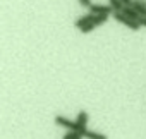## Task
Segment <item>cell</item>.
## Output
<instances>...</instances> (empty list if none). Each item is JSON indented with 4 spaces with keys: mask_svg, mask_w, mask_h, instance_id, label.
Wrapping results in <instances>:
<instances>
[{
    "mask_svg": "<svg viewBox=\"0 0 146 139\" xmlns=\"http://www.w3.org/2000/svg\"><path fill=\"white\" fill-rule=\"evenodd\" d=\"M113 19H115V21H119L120 24L127 26V28H129V29H132V31H137V29L141 28V24H139L137 21H134V19L127 17V16H125V14H122V12H115V14H113Z\"/></svg>",
    "mask_w": 146,
    "mask_h": 139,
    "instance_id": "cell-1",
    "label": "cell"
},
{
    "mask_svg": "<svg viewBox=\"0 0 146 139\" xmlns=\"http://www.w3.org/2000/svg\"><path fill=\"white\" fill-rule=\"evenodd\" d=\"M55 124L60 125V127H64V129H67V130H78L76 120H70V118H67L64 115H55Z\"/></svg>",
    "mask_w": 146,
    "mask_h": 139,
    "instance_id": "cell-2",
    "label": "cell"
},
{
    "mask_svg": "<svg viewBox=\"0 0 146 139\" xmlns=\"http://www.w3.org/2000/svg\"><path fill=\"white\" fill-rule=\"evenodd\" d=\"M88 118H90V117H88V112H86V110H81V112L78 113V118H76L78 130H76V132H79V134H83V136L86 134V130H88V129H86V125H88Z\"/></svg>",
    "mask_w": 146,
    "mask_h": 139,
    "instance_id": "cell-3",
    "label": "cell"
},
{
    "mask_svg": "<svg viewBox=\"0 0 146 139\" xmlns=\"http://www.w3.org/2000/svg\"><path fill=\"white\" fill-rule=\"evenodd\" d=\"M90 12L91 14H107V16H113V9L110 5H102V4H93L90 7Z\"/></svg>",
    "mask_w": 146,
    "mask_h": 139,
    "instance_id": "cell-4",
    "label": "cell"
},
{
    "mask_svg": "<svg viewBox=\"0 0 146 139\" xmlns=\"http://www.w3.org/2000/svg\"><path fill=\"white\" fill-rule=\"evenodd\" d=\"M90 23H93V14H91V12H88V14L78 17V19L74 21V26H76L78 29H81L83 26H86V24H90Z\"/></svg>",
    "mask_w": 146,
    "mask_h": 139,
    "instance_id": "cell-5",
    "label": "cell"
},
{
    "mask_svg": "<svg viewBox=\"0 0 146 139\" xmlns=\"http://www.w3.org/2000/svg\"><path fill=\"white\" fill-rule=\"evenodd\" d=\"M108 17H110V16H107V14H93V24L98 28V26L105 24V23L108 21Z\"/></svg>",
    "mask_w": 146,
    "mask_h": 139,
    "instance_id": "cell-6",
    "label": "cell"
},
{
    "mask_svg": "<svg viewBox=\"0 0 146 139\" xmlns=\"http://www.w3.org/2000/svg\"><path fill=\"white\" fill-rule=\"evenodd\" d=\"M84 137L86 139H108L105 134H102V132H96V130H86V134H84Z\"/></svg>",
    "mask_w": 146,
    "mask_h": 139,
    "instance_id": "cell-7",
    "label": "cell"
},
{
    "mask_svg": "<svg viewBox=\"0 0 146 139\" xmlns=\"http://www.w3.org/2000/svg\"><path fill=\"white\" fill-rule=\"evenodd\" d=\"M108 5L113 9V14H115V12H122L124 7H125L122 0H110V4H108Z\"/></svg>",
    "mask_w": 146,
    "mask_h": 139,
    "instance_id": "cell-8",
    "label": "cell"
},
{
    "mask_svg": "<svg viewBox=\"0 0 146 139\" xmlns=\"http://www.w3.org/2000/svg\"><path fill=\"white\" fill-rule=\"evenodd\" d=\"M122 14H125L127 17H131V19H134V21H137L141 16L134 11V7H124V11H122Z\"/></svg>",
    "mask_w": 146,
    "mask_h": 139,
    "instance_id": "cell-9",
    "label": "cell"
},
{
    "mask_svg": "<svg viewBox=\"0 0 146 139\" xmlns=\"http://www.w3.org/2000/svg\"><path fill=\"white\" fill-rule=\"evenodd\" d=\"M95 28H96V26H95L93 23H90V24H86V26H83V28H81V33H84V34H86V33H91Z\"/></svg>",
    "mask_w": 146,
    "mask_h": 139,
    "instance_id": "cell-10",
    "label": "cell"
},
{
    "mask_svg": "<svg viewBox=\"0 0 146 139\" xmlns=\"http://www.w3.org/2000/svg\"><path fill=\"white\" fill-rule=\"evenodd\" d=\"M76 134H78L76 130H67V132L62 136V139H76Z\"/></svg>",
    "mask_w": 146,
    "mask_h": 139,
    "instance_id": "cell-11",
    "label": "cell"
},
{
    "mask_svg": "<svg viewBox=\"0 0 146 139\" xmlns=\"http://www.w3.org/2000/svg\"><path fill=\"white\" fill-rule=\"evenodd\" d=\"M79 2H81V5H84V7H88V9L93 5V2H91V0H79Z\"/></svg>",
    "mask_w": 146,
    "mask_h": 139,
    "instance_id": "cell-12",
    "label": "cell"
},
{
    "mask_svg": "<svg viewBox=\"0 0 146 139\" xmlns=\"http://www.w3.org/2000/svg\"><path fill=\"white\" fill-rule=\"evenodd\" d=\"M137 23L141 24V28H146V17H139V19H137Z\"/></svg>",
    "mask_w": 146,
    "mask_h": 139,
    "instance_id": "cell-13",
    "label": "cell"
},
{
    "mask_svg": "<svg viewBox=\"0 0 146 139\" xmlns=\"http://www.w3.org/2000/svg\"><path fill=\"white\" fill-rule=\"evenodd\" d=\"M83 137H84V136H83V134H79V132H78V134H76V139H83Z\"/></svg>",
    "mask_w": 146,
    "mask_h": 139,
    "instance_id": "cell-14",
    "label": "cell"
}]
</instances>
